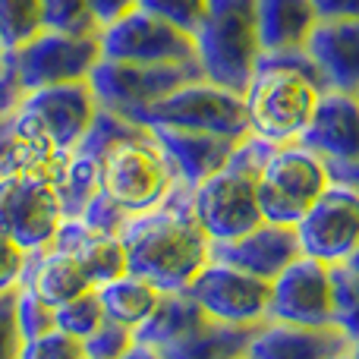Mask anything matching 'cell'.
I'll list each match as a JSON object with an SVG mask.
<instances>
[{
	"mask_svg": "<svg viewBox=\"0 0 359 359\" xmlns=\"http://www.w3.org/2000/svg\"><path fill=\"white\" fill-rule=\"evenodd\" d=\"M86 359H88V356H86Z\"/></svg>",
	"mask_w": 359,
	"mask_h": 359,
	"instance_id": "51",
	"label": "cell"
},
{
	"mask_svg": "<svg viewBox=\"0 0 359 359\" xmlns=\"http://www.w3.org/2000/svg\"><path fill=\"white\" fill-rule=\"evenodd\" d=\"M350 356L359 359V341H356V344H350Z\"/></svg>",
	"mask_w": 359,
	"mask_h": 359,
	"instance_id": "45",
	"label": "cell"
},
{
	"mask_svg": "<svg viewBox=\"0 0 359 359\" xmlns=\"http://www.w3.org/2000/svg\"><path fill=\"white\" fill-rule=\"evenodd\" d=\"M60 155L35 114L13 107L0 114V180L25 170H41Z\"/></svg>",
	"mask_w": 359,
	"mask_h": 359,
	"instance_id": "22",
	"label": "cell"
},
{
	"mask_svg": "<svg viewBox=\"0 0 359 359\" xmlns=\"http://www.w3.org/2000/svg\"><path fill=\"white\" fill-rule=\"evenodd\" d=\"M334 359H353V356H350V350H347V353H341V356H334Z\"/></svg>",
	"mask_w": 359,
	"mask_h": 359,
	"instance_id": "47",
	"label": "cell"
},
{
	"mask_svg": "<svg viewBox=\"0 0 359 359\" xmlns=\"http://www.w3.org/2000/svg\"><path fill=\"white\" fill-rule=\"evenodd\" d=\"M50 180L60 196L63 217H79L86 205L101 192V158L82 149L60 151L50 161Z\"/></svg>",
	"mask_w": 359,
	"mask_h": 359,
	"instance_id": "26",
	"label": "cell"
},
{
	"mask_svg": "<svg viewBox=\"0 0 359 359\" xmlns=\"http://www.w3.org/2000/svg\"><path fill=\"white\" fill-rule=\"evenodd\" d=\"M255 331H259V325H224L208 318L192 334L161 347V356L164 359H243Z\"/></svg>",
	"mask_w": 359,
	"mask_h": 359,
	"instance_id": "25",
	"label": "cell"
},
{
	"mask_svg": "<svg viewBox=\"0 0 359 359\" xmlns=\"http://www.w3.org/2000/svg\"><path fill=\"white\" fill-rule=\"evenodd\" d=\"M19 107L35 114L38 123L48 130L50 139H54L57 151H73L101 111L88 79L35 88V92H29L22 101H19Z\"/></svg>",
	"mask_w": 359,
	"mask_h": 359,
	"instance_id": "15",
	"label": "cell"
},
{
	"mask_svg": "<svg viewBox=\"0 0 359 359\" xmlns=\"http://www.w3.org/2000/svg\"><path fill=\"white\" fill-rule=\"evenodd\" d=\"M133 344H136V331L104 318V322L82 341V347H86L88 359H120Z\"/></svg>",
	"mask_w": 359,
	"mask_h": 359,
	"instance_id": "34",
	"label": "cell"
},
{
	"mask_svg": "<svg viewBox=\"0 0 359 359\" xmlns=\"http://www.w3.org/2000/svg\"><path fill=\"white\" fill-rule=\"evenodd\" d=\"M205 309V316L224 325H265L271 284L240 271L233 265L208 259V265L183 287Z\"/></svg>",
	"mask_w": 359,
	"mask_h": 359,
	"instance_id": "12",
	"label": "cell"
},
{
	"mask_svg": "<svg viewBox=\"0 0 359 359\" xmlns=\"http://www.w3.org/2000/svg\"><path fill=\"white\" fill-rule=\"evenodd\" d=\"M211 259L224 262V265H233L240 271L271 284L290 262L299 259L297 230L284 227V224L262 221L259 227H252L249 233L236 236V240L211 243Z\"/></svg>",
	"mask_w": 359,
	"mask_h": 359,
	"instance_id": "16",
	"label": "cell"
},
{
	"mask_svg": "<svg viewBox=\"0 0 359 359\" xmlns=\"http://www.w3.org/2000/svg\"><path fill=\"white\" fill-rule=\"evenodd\" d=\"M155 139L170 158L177 170V180L196 189L202 180L224 168L230 155L236 151V139L227 136H211V133H186V130H170V126H155Z\"/></svg>",
	"mask_w": 359,
	"mask_h": 359,
	"instance_id": "20",
	"label": "cell"
},
{
	"mask_svg": "<svg viewBox=\"0 0 359 359\" xmlns=\"http://www.w3.org/2000/svg\"><path fill=\"white\" fill-rule=\"evenodd\" d=\"M98 35H67V32L41 29L25 44L4 50L0 54V60H4L0 92H4L6 107L10 111L19 107V101L35 88L88 79L101 60Z\"/></svg>",
	"mask_w": 359,
	"mask_h": 359,
	"instance_id": "4",
	"label": "cell"
},
{
	"mask_svg": "<svg viewBox=\"0 0 359 359\" xmlns=\"http://www.w3.org/2000/svg\"><path fill=\"white\" fill-rule=\"evenodd\" d=\"M82 221L88 224L92 230H98V233H114V236H120V230H123V224H126V217L130 215H123V211L117 208V205L111 202L107 196H95L92 202L86 205V211H82Z\"/></svg>",
	"mask_w": 359,
	"mask_h": 359,
	"instance_id": "38",
	"label": "cell"
},
{
	"mask_svg": "<svg viewBox=\"0 0 359 359\" xmlns=\"http://www.w3.org/2000/svg\"><path fill=\"white\" fill-rule=\"evenodd\" d=\"M205 322H208V316H205V309L189 293L170 290V293H161V303L155 306V312L136 328V341L161 350L168 344L180 341V337L192 334L196 328H202Z\"/></svg>",
	"mask_w": 359,
	"mask_h": 359,
	"instance_id": "27",
	"label": "cell"
},
{
	"mask_svg": "<svg viewBox=\"0 0 359 359\" xmlns=\"http://www.w3.org/2000/svg\"><path fill=\"white\" fill-rule=\"evenodd\" d=\"M306 50L318 63L328 88L359 95V16L318 19Z\"/></svg>",
	"mask_w": 359,
	"mask_h": 359,
	"instance_id": "19",
	"label": "cell"
},
{
	"mask_svg": "<svg viewBox=\"0 0 359 359\" xmlns=\"http://www.w3.org/2000/svg\"><path fill=\"white\" fill-rule=\"evenodd\" d=\"M139 10L196 35V29L202 25L205 13H208V0H139Z\"/></svg>",
	"mask_w": 359,
	"mask_h": 359,
	"instance_id": "33",
	"label": "cell"
},
{
	"mask_svg": "<svg viewBox=\"0 0 359 359\" xmlns=\"http://www.w3.org/2000/svg\"><path fill=\"white\" fill-rule=\"evenodd\" d=\"M101 57L126 63H186L196 60L189 32L164 22L145 10H133L101 29Z\"/></svg>",
	"mask_w": 359,
	"mask_h": 359,
	"instance_id": "13",
	"label": "cell"
},
{
	"mask_svg": "<svg viewBox=\"0 0 359 359\" xmlns=\"http://www.w3.org/2000/svg\"><path fill=\"white\" fill-rule=\"evenodd\" d=\"M95 10V16H98L101 29L111 22H117L120 16H126V13H133L139 6V0H88Z\"/></svg>",
	"mask_w": 359,
	"mask_h": 359,
	"instance_id": "40",
	"label": "cell"
},
{
	"mask_svg": "<svg viewBox=\"0 0 359 359\" xmlns=\"http://www.w3.org/2000/svg\"><path fill=\"white\" fill-rule=\"evenodd\" d=\"M10 107H6V101H4V92H0V114H6Z\"/></svg>",
	"mask_w": 359,
	"mask_h": 359,
	"instance_id": "46",
	"label": "cell"
},
{
	"mask_svg": "<svg viewBox=\"0 0 359 359\" xmlns=\"http://www.w3.org/2000/svg\"><path fill=\"white\" fill-rule=\"evenodd\" d=\"M19 359H86V347H82L79 337L67 334L60 328H50L25 341Z\"/></svg>",
	"mask_w": 359,
	"mask_h": 359,
	"instance_id": "35",
	"label": "cell"
},
{
	"mask_svg": "<svg viewBox=\"0 0 359 359\" xmlns=\"http://www.w3.org/2000/svg\"><path fill=\"white\" fill-rule=\"evenodd\" d=\"M196 79H202L198 60L126 63V60H107V57H101L98 67L88 76V86H92L101 107L139 123V117L151 104H158L170 92H177L186 82H196Z\"/></svg>",
	"mask_w": 359,
	"mask_h": 359,
	"instance_id": "8",
	"label": "cell"
},
{
	"mask_svg": "<svg viewBox=\"0 0 359 359\" xmlns=\"http://www.w3.org/2000/svg\"><path fill=\"white\" fill-rule=\"evenodd\" d=\"M318 19H347L359 16V0H312Z\"/></svg>",
	"mask_w": 359,
	"mask_h": 359,
	"instance_id": "41",
	"label": "cell"
},
{
	"mask_svg": "<svg viewBox=\"0 0 359 359\" xmlns=\"http://www.w3.org/2000/svg\"><path fill=\"white\" fill-rule=\"evenodd\" d=\"M101 322H104V309H101V299L95 290L79 293L69 303L54 309V328L67 331V334L79 337V341H86Z\"/></svg>",
	"mask_w": 359,
	"mask_h": 359,
	"instance_id": "31",
	"label": "cell"
},
{
	"mask_svg": "<svg viewBox=\"0 0 359 359\" xmlns=\"http://www.w3.org/2000/svg\"><path fill=\"white\" fill-rule=\"evenodd\" d=\"M356 98H359V95H356Z\"/></svg>",
	"mask_w": 359,
	"mask_h": 359,
	"instance_id": "49",
	"label": "cell"
},
{
	"mask_svg": "<svg viewBox=\"0 0 359 359\" xmlns=\"http://www.w3.org/2000/svg\"><path fill=\"white\" fill-rule=\"evenodd\" d=\"M271 149L265 139H243L230 161L192 189V208L211 243L236 240L265 221L259 208V177Z\"/></svg>",
	"mask_w": 359,
	"mask_h": 359,
	"instance_id": "3",
	"label": "cell"
},
{
	"mask_svg": "<svg viewBox=\"0 0 359 359\" xmlns=\"http://www.w3.org/2000/svg\"><path fill=\"white\" fill-rule=\"evenodd\" d=\"M262 54L306 50L312 29L318 25L312 0H255Z\"/></svg>",
	"mask_w": 359,
	"mask_h": 359,
	"instance_id": "24",
	"label": "cell"
},
{
	"mask_svg": "<svg viewBox=\"0 0 359 359\" xmlns=\"http://www.w3.org/2000/svg\"><path fill=\"white\" fill-rule=\"evenodd\" d=\"M25 259H29V252L0 230V293L16 290L19 287L22 271H25Z\"/></svg>",
	"mask_w": 359,
	"mask_h": 359,
	"instance_id": "39",
	"label": "cell"
},
{
	"mask_svg": "<svg viewBox=\"0 0 359 359\" xmlns=\"http://www.w3.org/2000/svg\"><path fill=\"white\" fill-rule=\"evenodd\" d=\"M328 164V161H325ZM328 174L334 183H344L350 189L359 192V161H350V164H328Z\"/></svg>",
	"mask_w": 359,
	"mask_h": 359,
	"instance_id": "42",
	"label": "cell"
},
{
	"mask_svg": "<svg viewBox=\"0 0 359 359\" xmlns=\"http://www.w3.org/2000/svg\"><path fill=\"white\" fill-rule=\"evenodd\" d=\"M299 255L328 268L347 265L359 246V192L331 180L328 189L297 221Z\"/></svg>",
	"mask_w": 359,
	"mask_h": 359,
	"instance_id": "11",
	"label": "cell"
},
{
	"mask_svg": "<svg viewBox=\"0 0 359 359\" xmlns=\"http://www.w3.org/2000/svg\"><path fill=\"white\" fill-rule=\"evenodd\" d=\"M344 268H347V271H353V274H359V246H356V252L347 259V265H344Z\"/></svg>",
	"mask_w": 359,
	"mask_h": 359,
	"instance_id": "44",
	"label": "cell"
},
{
	"mask_svg": "<svg viewBox=\"0 0 359 359\" xmlns=\"http://www.w3.org/2000/svg\"><path fill=\"white\" fill-rule=\"evenodd\" d=\"M95 293H98V299H101L104 318L136 331L139 325L155 312V306L161 303L164 290H158L155 284H149V280L126 271V274H120V278L107 280V284H98Z\"/></svg>",
	"mask_w": 359,
	"mask_h": 359,
	"instance_id": "28",
	"label": "cell"
},
{
	"mask_svg": "<svg viewBox=\"0 0 359 359\" xmlns=\"http://www.w3.org/2000/svg\"><path fill=\"white\" fill-rule=\"evenodd\" d=\"M328 164L316 151L299 142L274 145L262 164L259 177V208L268 224L297 227V221L309 211V205L328 189Z\"/></svg>",
	"mask_w": 359,
	"mask_h": 359,
	"instance_id": "9",
	"label": "cell"
},
{
	"mask_svg": "<svg viewBox=\"0 0 359 359\" xmlns=\"http://www.w3.org/2000/svg\"><path fill=\"white\" fill-rule=\"evenodd\" d=\"M350 350V341L341 328H303L287 322L259 325L249 341L246 359H334Z\"/></svg>",
	"mask_w": 359,
	"mask_h": 359,
	"instance_id": "18",
	"label": "cell"
},
{
	"mask_svg": "<svg viewBox=\"0 0 359 359\" xmlns=\"http://www.w3.org/2000/svg\"><path fill=\"white\" fill-rule=\"evenodd\" d=\"M334 280V328L347 334L350 344L359 341V274L347 271L344 265L331 268Z\"/></svg>",
	"mask_w": 359,
	"mask_h": 359,
	"instance_id": "32",
	"label": "cell"
},
{
	"mask_svg": "<svg viewBox=\"0 0 359 359\" xmlns=\"http://www.w3.org/2000/svg\"><path fill=\"white\" fill-rule=\"evenodd\" d=\"M60 221L63 208L50 180V164L0 180V230L25 252L48 249Z\"/></svg>",
	"mask_w": 359,
	"mask_h": 359,
	"instance_id": "10",
	"label": "cell"
},
{
	"mask_svg": "<svg viewBox=\"0 0 359 359\" xmlns=\"http://www.w3.org/2000/svg\"><path fill=\"white\" fill-rule=\"evenodd\" d=\"M41 0H0V54L41 32Z\"/></svg>",
	"mask_w": 359,
	"mask_h": 359,
	"instance_id": "29",
	"label": "cell"
},
{
	"mask_svg": "<svg viewBox=\"0 0 359 359\" xmlns=\"http://www.w3.org/2000/svg\"><path fill=\"white\" fill-rule=\"evenodd\" d=\"M19 287L32 290L41 303H48L50 309L69 303L73 297H79V293H86V290H95L86 268L79 265V259L69 252H57V249L29 252Z\"/></svg>",
	"mask_w": 359,
	"mask_h": 359,
	"instance_id": "23",
	"label": "cell"
},
{
	"mask_svg": "<svg viewBox=\"0 0 359 359\" xmlns=\"http://www.w3.org/2000/svg\"><path fill=\"white\" fill-rule=\"evenodd\" d=\"M297 142L328 164L359 161V98L328 88Z\"/></svg>",
	"mask_w": 359,
	"mask_h": 359,
	"instance_id": "17",
	"label": "cell"
},
{
	"mask_svg": "<svg viewBox=\"0 0 359 359\" xmlns=\"http://www.w3.org/2000/svg\"><path fill=\"white\" fill-rule=\"evenodd\" d=\"M139 126H170V130L186 133H211V136H227V139H249V114L243 92L224 88L211 79L186 82L183 88L170 92L158 104L139 117Z\"/></svg>",
	"mask_w": 359,
	"mask_h": 359,
	"instance_id": "7",
	"label": "cell"
},
{
	"mask_svg": "<svg viewBox=\"0 0 359 359\" xmlns=\"http://www.w3.org/2000/svg\"><path fill=\"white\" fill-rule=\"evenodd\" d=\"M268 322L328 328L334 325V280L331 268L299 255L271 280Z\"/></svg>",
	"mask_w": 359,
	"mask_h": 359,
	"instance_id": "14",
	"label": "cell"
},
{
	"mask_svg": "<svg viewBox=\"0 0 359 359\" xmlns=\"http://www.w3.org/2000/svg\"><path fill=\"white\" fill-rule=\"evenodd\" d=\"M328 92L318 63L309 50L262 54L246 92L249 136L271 145H290L303 136L322 95Z\"/></svg>",
	"mask_w": 359,
	"mask_h": 359,
	"instance_id": "2",
	"label": "cell"
},
{
	"mask_svg": "<svg viewBox=\"0 0 359 359\" xmlns=\"http://www.w3.org/2000/svg\"><path fill=\"white\" fill-rule=\"evenodd\" d=\"M0 69H4V60H0Z\"/></svg>",
	"mask_w": 359,
	"mask_h": 359,
	"instance_id": "48",
	"label": "cell"
},
{
	"mask_svg": "<svg viewBox=\"0 0 359 359\" xmlns=\"http://www.w3.org/2000/svg\"><path fill=\"white\" fill-rule=\"evenodd\" d=\"M120 240L126 271L164 293L183 290L211 259V240L192 208V186L183 180H177L161 205L126 217Z\"/></svg>",
	"mask_w": 359,
	"mask_h": 359,
	"instance_id": "1",
	"label": "cell"
},
{
	"mask_svg": "<svg viewBox=\"0 0 359 359\" xmlns=\"http://www.w3.org/2000/svg\"><path fill=\"white\" fill-rule=\"evenodd\" d=\"M243 359H246V356H243Z\"/></svg>",
	"mask_w": 359,
	"mask_h": 359,
	"instance_id": "50",
	"label": "cell"
},
{
	"mask_svg": "<svg viewBox=\"0 0 359 359\" xmlns=\"http://www.w3.org/2000/svg\"><path fill=\"white\" fill-rule=\"evenodd\" d=\"M174 183L177 170L149 126H136L101 158V196L130 217L161 205Z\"/></svg>",
	"mask_w": 359,
	"mask_h": 359,
	"instance_id": "6",
	"label": "cell"
},
{
	"mask_svg": "<svg viewBox=\"0 0 359 359\" xmlns=\"http://www.w3.org/2000/svg\"><path fill=\"white\" fill-rule=\"evenodd\" d=\"M192 41L205 79L233 92H246L262 57L255 0H208V13Z\"/></svg>",
	"mask_w": 359,
	"mask_h": 359,
	"instance_id": "5",
	"label": "cell"
},
{
	"mask_svg": "<svg viewBox=\"0 0 359 359\" xmlns=\"http://www.w3.org/2000/svg\"><path fill=\"white\" fill-rule=\"evenodd\" d=\"M48 249L76 255L95 287L126 274L123 240L114 233H98V230H92L82 217H63Z\"/></svg>",
	"mask_w": 359,
	"mask_h": 359,
	"instance_id": "21",
	"label": "cell"
},
{
	"mask_svg": "<svg viewBox=\"0 0 359 359\" xmlns=\"http://www.w3.org/2000/svg\"><path fill=\"white\" fill-rule=\"evenodd\" d=\"M120 359H164V356H161V350H158V347H151V344L136 341V344H133V347L126 350V353L120 356Z\"/></svg>",
	"mask_w": 359,
	"mask_h": 359,
	"instance_id": "43",
	"label": "cell"
},
{
	"mask_svg": "<svg viewBox=\"0 0 359 359\" xmlns=\"http://www.w3.org/2000/svg\"><path fill=\"white\" fill-rule=\"evenodd\" d=\"M22 331L16 322V290L0 293V359H19L22 356Z\"/></svg>",
	"mask_w": 359,
	"mask_h": 359,
	"instance_id": "37",
	"label": "cell"
},
{
	"mask_svg": "<svg viewBox=\"0 0 359 359\" xmlns=\"http://www.w3.org/2000/svg\"><path fill=\"white\" fill-rule=\"evenodd\" d=\"M41 25L67 35H98L101 22L88 0H41Z\"/></svg>",
	"mask_w": 359,
	"mask_h": 359,
	"instance_id": "30",
	"label": "cell"
},
{
	"mask_svg": "<svg viewBox=\"0 0 359 359\" xmlns=\"http://www.w3.org/2000/svg\"><path fill=\"white\" fill-rule=\"evenodd\" d=\"M16 322H19V331H22L25 341H32V337L54 328V309H50L48 303H41L32 290L16 287Z\"/></svg>",
	"mask_w": 359,
	"mask_h": 359,
	"instance_id": "36",
	"label": "cell"
}]
</instances>
